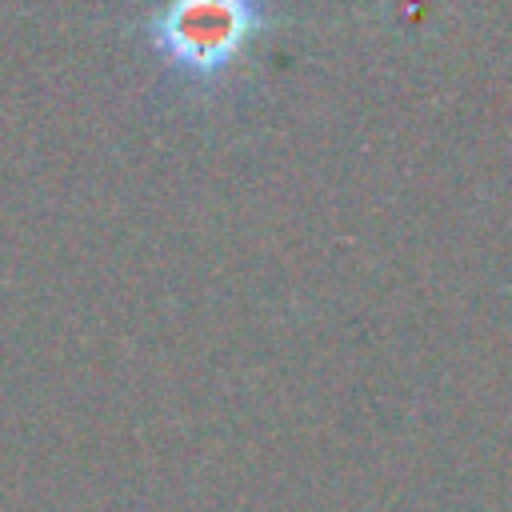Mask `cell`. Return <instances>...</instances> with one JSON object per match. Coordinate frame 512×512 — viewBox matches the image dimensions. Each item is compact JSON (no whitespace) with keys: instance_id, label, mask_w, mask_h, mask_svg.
<instances>
[{"instance_id":"obj_1","label":"cell","mask_w":512,"mask_h":512,"mask_svg":"<svg viewBox=\"0 0 512 512\" xmlns=\"http://www.w3.org/2000/svg\"><path fill=\"white\" fill-rule=\"evenodd\" d=\"M268 24V0H160L144 16V40L172 76L212 88L232 76Z\"/></svg>"}]
</instances>
